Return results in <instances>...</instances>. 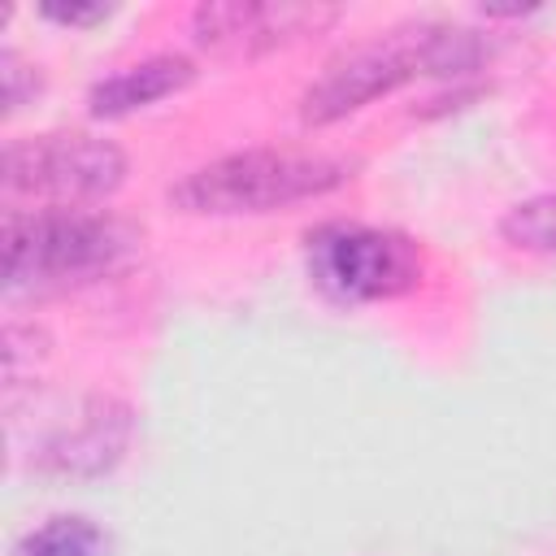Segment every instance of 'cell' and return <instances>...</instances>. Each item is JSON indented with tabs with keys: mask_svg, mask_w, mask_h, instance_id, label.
Here are the masks:
<instances>
[{
	"mask_svg": "<svg viewBox=\"0 0 556 556\" xmlns=\"http://www.w3.org/2000/svg\"><path fill=\"white\" fill-rule=\"evenodd\" d=\"M191 78H195V65L187 56H148V61L96 83L87 104L96 117H126L143 104H156V100L182 91Z\"/></svg>",
	"mask_w": 556,
	"mask_h": 556,
	"instance_id": "7",
	"label": "cell"
},
{
	"mask_svg": "<svg viewBox=\"0 0 556 556\" xmlns=\"http://www.w3.org/2000/svg\"><path fill=\"white\" fill-rule=\"evenodd\" d=\"M308 269L339 300H391L421 282V252L400 230L339 222L308 235Z\"/></svg>",
	"mask_w": 556,
	"mask_h": 556,
	"instance_id": "5",
	"label": "cell"
},
{
	"mask_svg": "<svg viewBox=\"0 0 556 556\" xmlns=\"http://www.w3.org/2000/svg\"><path fill=\"white\" fill-rule=\"evenodd\" d=\"M122 178H126L122 148L109 139L83 135V130L30 135L4 148V187L22 195H43L56 204H87V200L113 195Z\"/></svg>",
	"mask_w": 556,
	"mask_h": 556,
	"instance_id": "4",
	"label": "cell"
},
{
	"mask_svg": "<svg viewBox=\"0 0 556 556\" xmlns=\"http://www.w3.org/2000/svg\"><path fill=\"white\" fill-rule=\"evenodd\" d=\"M43 17H52V22H61V26H91V22H104L109 17V9L104 4H48L43 9Z\"/></svg>",
	"mask_w": 556,
	"mask_h": 556,
	"instance_id": "11",
	"label": "cell"
},
{
	"mask_svg": "<svg viewBox=\"0 0 556 556\" xmlns=\"http://www.w3.org/2000/svg\"><path fill=\"white\" fill-rule=\"evenodd\" d=\"M139 252V230L113 213L39 208L4 217V282L9 291H65L126 269Z\"/></svg>",
	"mask_w": 556,
	"mask_h": 556,
	"instance_id": "2",
	"label": "cell"
},
{
	"mask_svg": "<svg viewBox=\"0 0 556 556\" xmlns=\"http://www.w3.org/2000/svg\"><path fill=\"white\" fill-rule=\"evenodd\" d=\"M482 61V39L465 26L413 22L339 52L300 96L304 126H330L378 96H391L417 74H465Z\"/></svg>",
	"mask_w": 556,
	"mask_h": 556,
	"instance_id": "1",
	"label": "cell"
},
{
	"mask_svg": "<svg viewBox=\"0 0 556 556\" xmlns=\"http://www.w3.org/2000/svg\"><path fill=\"white\" fill-rule=\"evenodd\" d=\"M339 22L334 4H256V0H217L191 13V35L217 56H261L304 35Z\"/></svg>",
	"mask_w": 556,
	"mask_h": 556,
	"instance_id": "6",
	"label": "cell"
},
{
	"mask_svg": "<svg viewBox=\"0 0 556 556\" xmlns=\"http://www.w3.org/2000/svg\"><path fill=\"white\" fill-rule=\"evenodd\" d=\"M126 434H130V413L113 400H96L83 426L52 443V465L74 469V473H100L122 456Z\"/></svg>",
	"mask_w": 556,
	"mask_h": 556,
	"instance_id": "8",
	"label": "cell"
},
{
	"mask_svg": "<svg viewBox=\"0 0 556 556\" xmlns=\"http://www.w3.org/2000/svg\"><path fill=\"white\" fill-rule=\"evenodd\" d=\"M504 239L513 248H526V252H556V191L547 195H534V200H521L504 213L500 222Z\"/></svg>",
	"mask_w": 556,
	"mask_h": 556,
	"instance_id": "10",
	"label": "cell"
},
{
	"mask_svg": "<svg viewBox=\"0 0 556 556\" xmlns=\"http://www.w3.org/2000/svg\"><path fill=\"white\" fill-rule=\"evenodd\" d=\"M343 178H348V165L326 152L248 148V152H230V156H217L191 169L182 182L169 187V204L182 213H204V217L274 213V208L326 195Z\"/></svg>",
	"mask_w": 556,
	"mask_h": 556,
	"instance_id": "3",
	"label": "cell"
},
{
	"mask_svg": "<svg viewBox=\"0 0 556 556\" xmlns=\"http://www.w3.org/2000/svg\"><path fill=\"white\" fill-rule=\"evenodd\" d=\"M22 556H109V534L91 517H48L26 534Z\"/></svg>",
	"mask_w": 556,
	"mask_h": 556,
	"instance_id": "9",
	"label": "cell"
}]
</instances>
